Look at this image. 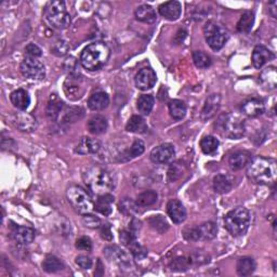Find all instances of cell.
<instances>
[{
	"instance_id": "cell-1",
	"label": "cell",
	"mask_w": 277,
	"mask_h": 277,
	"mask_svg": "<svg viewBox=\"0 0 277 277\" xmlns=\"http://www.w3.org/2000/svg\"><path fill=\"white\" fill-rule=\"evenodd\" d=\"M82 179L87 188L98 196L110 194L115 188V181L111 172L99 165L87 168L82 173Z\"/></svg>"
},
{
	"instance_id": "cell-2",
	"label": "cell",
	"mask_w": 277,
	"mask_h": 277,
	"mask_svg": "<svg viewBox=\"0 0 277 277\" xmlns=\"http://www.w3.org/2000/svg\"><path fill=\"white\" fill-rule=\"evenodd\" d=\"M248 178L261 186H271L276 181L277 164L272 158L256 157L251 159L247 169Z\"/></svg>"
},
{
	"instance_id": "cell-3",
	"label": "cell",
	"mask_w": 277,
	"mask_h": 277,
	"mask_svg": "<svg viewBox=\"0 0 277 277\" xmlns=\"http://www.w3.org/2000/svg\"><path fill=\"white\" fill-rule=\"evenodd\" d=\"M111 49L104 42H92L83 49L80 56L81 65L90 72L99 71L109 61Z\"/></svg>"
},
{
	"instance_id": "cell-4",
	"label": "cell",
	"mask_w": 277,
	"mask_h": 277,
	"mask_svg": "<svg viewBox=\"0 0 277 277\" xmlns=\"http://www.w3.org/2000/svg\"><path fill=\"white\" fill-rule=\"evenodd\" d=\"M215 129L218 132L230 140H238L241 138L246 131L244 120L235 114L224 113L218 118L215 122Z\"/></svg>"
},
{
	"instance_id": "cell-5",
	"label": "cell",
	"mask_w": 277,
	"mask_h": 277,
	"mask_svg": "<svg viewBox=\"0 0 277 277\" xmlns=\"http://www.w3.org/2000/svg\"><path fill=\"white\" fill-rule=\"evenodd\" d=\"M224 225L232 236H243L250 225L249 211L244 207H237L230 210L224 217Z\"/></svg>"
},
{
	"instance_id": "cell-6",
	"label": "cell",
	"mask_w": 277,
	"mask_h": 277,
	"mask_svg": "<svg viewBox=\"0 0 277 277\" xmlns=\"http://www.w3.org/2000/svg\"><path fill=\"white\" fill-rule=\"evenodd\" d=\"M44 18L49 24L58 29H65L72 23L71 15L67 12L64 2L53 0L44 7Z\"/></svg>"
},
{
	"instance_id": "cell-7",
	"label": "cell",
	"mask_w": 277,
	"mask_h": 277,
	"mask_svg": "<svg viewBox=\"0 0 277 277\" xmlns=\"http://www.w3.org/2000/svg\"><path fill=\"white\" fill-rule=\"evenodd\" d=\"M66 198L73 209L80 214L91 213L95 209V204L88 192L79 186L69 187L66 190Z\"/></svg>"
},
{
	"instance_id": "cell-8",
	"label": "cell",
	"mask_w": 277,
	"mask_h": 277,
	"mask_svg": "<svg viewBox=\"0 0 277 277\" xmlns=\"http://www.w3.org/2000/svg\"><path fill=\"white\" fill-rule=\"evenodd\" d=\"M204 34L207 43L209 47L214 50L219 51L224 47L225 42L228 39V34L226 30L223 28L218 23L213 21H209L206 23L204 27Z\"/></svg>"
},
{
	"instance_id": "cell-9",
	"label": "cell",
	"mask_w": 277,
	"mask_h": 277,
	"mask_svg": "<svg viewBox=\"0 0 277 277\" xmlns=\"http://www.w3.org/2000/svg\"><path fill=\"white\" fill-rule=\"evenodd\" d=\"M217 225L213 222H205L199 226L184 230V238L191 242L211 241L217 236Z\"/></svg>"
},
{
	"instance_id": "cell-10",
	"label": "cell",
	"mask_w": 277,
	"mask_h": 277,
	"mask_svg": "<svg viewBox=\"0 0 277 277\" xmlns=\"http://www.w3.org/2000/svg\"><path fill=\"white\" fill-rule=\"evenodd\" d=\"M20 69L23 76L33 80H42L45 76L44 65L38 58L26 57L22 61Z\"/></svg>"
},
{
	"instance_id": "cell-11",
	"label": "cell",
	"mask_w": 277,
	"mask_h": 277,
	"mask_svg": "<svg viewBox=\"0 0 277 277\" xmlns=\"http://www.w3.org/2000/svg\"><path fill=\"white\" fill-rule=\"evenodd\" d=\"M175 155V151L173 145L165 143L161 144L157 148L153 149V151L150 154L151 160L155 164H168L173 160Z\"/></svg>"
},
{
	"instance_id": "cell-12",
	"label": "cell",
	"mask_w": 277,
	"mask_h": 277,
	"mask_svg": "<svg viewBox=\"0 0 277 277\" xmlns=\"http://www.w3.org/2000/svg\"><path fill=\"white\" fill-rule=\"evenodd\" d=\"M157 81L156 73L154 72V69L151 67H145L138 71V73L135 75L134 82L137 89L142 91L152 89Z\"/></svg>"
},
{
	"instance_id": "cell-13",
	"label": "cell",
	"mask_w": 277,
	"mask_h": 277,
	"mask_svg": "<svg viewBox=\"0 0 277 277\" xmlns=\"http://www.w3.org/2000/svg\"><path fill=\"white\" fill-rule=\"evenodd\" d=\"M104 256L110 261L117 263L122 267L131 266V261L128 256V253L120 249L118 246H107L104 249Z\"/></svg>"
},
{
	"instance_id": "cell-14",
	"label": "cell",
	"mask_w": 277,
	"mask_h": 277,
	"mask_svg": "<svg viewBox=\"0 0 277 277\" xmlns=\"http://www.w3.org/2000/svg\"><path fill=\"white\" fill-rule=\"evenodd\" d=\"M11 237L15 243L20 245H28L35 240V230L28 226L12 225L11 226Z\"/></svg>"
},
{
	"instance_id": "cell-15",
	"label": "cell",
	"mask_w": 277,
	"mask_h": 277,
	"mask_svg": "<svg viewBox=\"0 0 277 277\" xmlns=\"http://www.w3.org/2000/svg\"><path fill=\"white\" fill-rule=\"evenodd\" d=\"M221 106V96L218 94H213L207 98L206 102L204 104V107L202 110L201 118L206 121L213 118L215 114L218 113Z\"/></svg>"
},
{
	"instance_id": "cell-16",
	"label": "cell",
	"mask_w": 277,
	"mask_h": 277,
	"mask_svg": "<svg viewBox=\"0 0 277 277\" xmlns=\"http://www.w3.org/2000/svg\"><path fill=\"white\" fill-rule=\"evenodd\" d=\"M167 212L175 224H181L187 219V209L178 199H170L168 202Z\"/></svg>"
},
{
	"instance_id": "cell-17",
	"label": "cell",
	"mask_w": 277,
	"mask_h": 277,
	"mask_svg": "<svg viewBox=\"0 0 277 277\" xmlns=\"http://www.w3.org/2000/svg\"><path fill=\"white\" fill-rule=\"evenodd\" d=\"M275 58L274 53L268 50L264 45H257L252 52V64L256 68L260 69L264 64L270 62Z\"/></svg>"
},
{
	"instance_id": "cell-18",
	"label": "cell",
	"mask_w": 277,
	"mask_h": 277,
	"mask_svg": "<svg viewBox=\"0 0 277 277\" xmlns=\"http://www.w3.org/2000/svg\"><path fill=\"white\" fill-rule=\"evenodd\" d=\"M158 11L161 17H164L165 19L169 21H175L180 18L182 8L179 2L172 0V2H167L163 5H160L158 8Z\"/></svg>"
},
{
	"instance_id": "cell-19",
	"label": "cell",
	"mask_w": 277,
	"mask_h": 277,
	"mask_svg": "<svg viewBox=\"0 0 277 277\" xmlns=\"http://www.w3.org/2000/svg\"><path fill=\"white\" fill-rule=\"evenodd\" d=\"M265 111V104L260 99H250L242 104V112L249 117H258Z\"/></svg>"
},
{
	"instance_id": "cell-20",
	"label": "cell",
	"mask_w": 277,
	"mask_h": 277,
	"mask_svg": "<svg viewBox=\"0 0 277 277\" xmlns=\"http://www.w3.org/2000/svg\"><path fill=\"white\" fill-rule=\"evenodd\" d=\"M100 149H101V143L99 140L89 136H83L78 145L76 146L75 152L80 154V155H90V154L98 153Z\"/></svg>"
},
{
	"instance_id": "cell-21",
	"label": "cell",
	"mask_w": 277,
	"mask_h": 277,
	"mask_svg": "<svg viewBox=\"0 0 277 277\" xmlns=\"http://www.w3.org/2000/svg\"><path fill=\"white\" fill-rule=\"evenodd\" d=\"M251 159H252V157H251V154L249 152L237 151L229 156L228 165L232 170L237 171V170H241V169L247 166L251 161Z\"/></svg>"
},
{
	"instance_id": "cell-22",
	"label": "cell",
	"mask_w": 277,
	"mask_h": 277,
	"mask_svg": "<svg viewBox=\"0 0 277 277\" xmlns=\"http://www.w3.org/2000/svg\"><path fill=\"white\" fill-rule=\"evenodd\" d=\"M14 122L17 127L24 132H32L37 128L36 119L32 115L26 113H20L14 116Z\"/></svg>"
},
{
	"instance_id": "cell-23",
	"label": "cell",
	"mask_w": 277,
	"mask_h": 277,
	"mask_svg": "<svg viewBox=\"0 0 277 277\" xmlns=\"http://www.w3.org/2000/svg\"><path fill=\"white\" fill-rule=\"evenodd\" d=\"M84 111L81 107L77 106H69L64 107L62 113H61L60 117L58 120H61L60 122H64V124H72V122H76L83 117Z\"/></svg>"
},
{
	"instance_id": "cell-24",
	"label": "cell",
	"mask_w": 277,
	"mask_h": 277,
	"mask_svg": "<svg viewBox=\"0 0 277 277\" xmlns=\"http://www.w3.org/2000/svg\"><path fill=\"white\" fill-rule=\"evenodd\" d=\"M110 104V98L103 91L96 92L88 100V106L92 111H103Z\"/></svg>"
},
{
	"instance_id": "cell-25",
	"label": "cell",
	"mask_w": 277,
	"mask_h": 277,
	"mask_svg": "<svg viewBox=\"0 0 277 277\" xmlns=\"http://www.w3.org/2000/svg\"><path fill=\"white\" fill-rule=\"evenodd\" d=\"M63 109H64V103L61 101L59 97L57 95H51L47 105V109H45L47 116L51 120H58Z\"/></svg>"
},
{
	"instance_id": "cell-26",
	"label": "cell",
	"mask_w": 277,
	"mask_h": 277,
	"mask_svg": "<svg viewBox=\"0 0 277 277\" xmlns=\"http://www.w3.org/2000/svg\"><path fill=\"white\" fill-rule=\"evenodd\" d=\"M135 19L140 22L146 23V24H153L156 22L157 15L153 7L149 5H142L136 8L135 10Z\"/></svg>"
},
{
	"instance_id": "cell-27",
	"label": "cell",
	"mask_w": 277,
	"mask_h": 277,
	"mask_svg": "<svg viewBox=\"0 0 277 277\" xmlns=\"http://www.w3.org/2000/svg\"><path fill=\"white\" fill-rule=\"evenodd\" d=\"M10 100L15 109L21 111H25L30 104V98L27 92L23 89L13 91L10 96Z\"/></svg>"
},
{
	"instance_id": "cell-28",
	"label": "cell",
	"mask_w": 277,
	"mask_h": 277,
	"mask_svg": "<svg viewBox=\"0 0 277 277\" xmlns=\"http://www.w3.org/2000/svg\"><path fill=\"white\" fill-rule=\"evenodd\" d=\"M64 90L68 99L73 100L74 99L73 96H75V100L79 99L82 95V90H81L80 83L78 82V76L71 75V77H69L64 84Z\"/></svg>"
},
{
	"instance_id": "cell-29",
	"label": "cell",
	"mask_w": 277,
	"mask_h": 277,
	"mask_svg": "<svg viewBox=\"0 0 277 277\" xmlns=\"http://www.w3.org/2000/svg\"><path fill=\"white\" fill-rule=\"evenodd\" d=\"M88 130L92 134H102L107 129V120L102 115H96L88 121Z\"/></svg>"
},
{
	"instance_id": "cell-30",
	"label": "cell",
	"mask_w": 277,
	"mask_h": 277,
	"mask_svg": "<svg viewBox=\"0 0 277 277\" xmlns=\"http://www.w3.org/2000/svg\"><path fill=\"white\" fill-rule=\"evenodd\" d=\"M256 262L250 257H243L237 261L236 271L240 276H249L256 271Z\"/></svg>"
},
{
	"instance_id": "cell-31",
	"label": "cell",
	"mask_w": 277,
	"mask_h": 277,
	"mask_svg": "<svg viewBox=\"0 0 277 277\" xmlns=\"http://www.w3.org/2000/svg\"><path fill=\"white\" fill-rule=\"evenodd\" d=\"M144 151H145V145H144L143 141L136 138V140L132 143L131 148L126 150L122 154H120L119 160L120 161H127V160H130V159H133L137 156L142 155V154L144 153Z\"/></svg>"
},
{
	"instance_id": "cell-32",
	"label": "cell",
	"mask_w": 277,
	"mask_h": 277,
	"mask_svg": "<svg viewBox=\"0 0 277 277\" xmlns=\"http://www.w3.org/2000/svg\"><path fill=\"white\" fill-rule=\"evenodd\" d=\"M260 80L262 82L263 86L268 90H274L277 86V72L274 66H270L265 68L264 71L261 73Z\"/></svg>"
},
{
	"instance_id": "cell-33",
	"label": "cell",
	"mask_w": 277,
	"mask_h": 277,
	"mask_svg": "<svg viewBox=\"0 0 277 277\" xmlns=\"http://www.w3.org/2000/svg\"><path fill=\"white\" fill-rule=\"evenodd\" d=\"M126 130L133 133H145L148 131V125H146L145 119L140 115H133L127 122Z\"/></svg>"
},
{
	"instance_id": "cell-34",
	"label": "cell",
	"mask_w": 277,
	"mask_h": 277,
	"mask_svg": "<svg viewBox=\"0 0 277 277\" xmlns=\"http://www.w3.org/2000/svg\"><path fill=\"white\" fill-rule=\"evenodd\" d=\"M169 113L174 120H182L187 115V105L181 100H172L168 104Z\"/></svg>"
},
{
	"instance_id": "cell-35",
	"label": "cell",
	"mask_w": 277,
	"mask_h": 277,
	"mask_svg": "<svg viewBox=\"0 0 277 277\" xmlns=\"http://www.w3.org/2000/svg\"><path fill=\"white\" fill-rule=\"evenodd\" d=\"M114 203V196L105 194L99 196L95 204V209L103 215H110L112 213V204Z\"/></svg>"
},
{
	"instance_id": "cell-36",
	"label": "cell",
	"mask_w": 277,
	"mask_h": 277,
	"mask_svg": "<svg viewBox=\"0 0 277 277\" xmlns=\"http://www.w3.org/2000/svg\"><path fill=\"white\" fill-rule=\"evenodd\" d=\"M213 189L218 194H227L232 190V183L224 174H217L213 178Z\"/></svg>"
},
{
	"instance_id": "cell-37",
	"label": "cell",
	"mask_w": 277,
	"mask_h": 277,
	"mask_svg": "<svg viewBox=\"0 0 277 277\" xmlns=\"http://www.w3.org/2000/svg\"><path fill=\"white\" fill-rule=\"evenodd\" d=\"M157 198L158 195L155 191H144L143 193L137 195L135 199V204L137 207L146 208L155 204L157 202Z\"/></svg>"
},
{
	"instance_id": "cell-38",
	"label": "cell",
	"mask_w": 277,
	"mask_h": 277,
	"mask_svg": "<svg viewBox=\"0 0 277 277\" xmlns=\"http://www.w3.org/2000/svg\"><path fill=\"white\" fill-rule=\"evenodd\" d=\"M255 23V14L251 11H246L237 23V30L241 33H249Z\"/></svg>"
},
{
	"instance_id": "cell-39",
	"label": "cell",
	"mask_w": 277,
	"mask_h": 277,
	"mask_svg": "<svg viewBox=\"0 0 277 277\" xmlns=\"http://www.w3.org/2000/svg\"><path fill=\"white\" fill-rule=\"evenodd\" d=\"M42 268L44 272L53 274V273H58L60 271H62L64 268V264L62 261L58 259L57 257H47L42 262Z\"/></svg>"
},
{
	"instance_id": "cell-40",
	"label": "cell",
	"mask_w": 277,
	"mask_h": 277,
	"mask_svg": "<svg viewBox=\"0 0 277 277\" xmlns=\"http://www.w3.org/2000/svg\"><path fill=\"white\" fill-rule=\"evenodd\" d=\"M154 103H155V100H154L153 96L142 95L140 98L137 99L136 107H137L138 112L142 113L143 115H149L153 110Z\"/></svg>"
},
{
	"instance_id": "cell-41",
	"label": "cell",
	"mask_w": 277,
	"mask_h": 277,
	"mask_svg": "<svg viewBox=\"0 0 277 277\" xmlns=\"http://www.w3.org/2000/svg\"><path fill=\"white\" fill-rule=\"evenodd\" d=\"M149 223L152 228H154L156 230V232L164 234L165 232H167L169 228V224L166 220L165 217H163L161 214H157V215H152V217L149 219Z\"/></svg>"
},
{
	"instance_id": "cell-42",
	"label": "cell",
	"mask_w": 277,
	"mask_h": 277,
	"mask_svg": "<svg viewBox=\"0 0 277 277\" xmlns=\"http://www.w3.org/2000/svg\"><path fill=\"white\" fill-rule=\"evenodd\" d=\"M219 148V141L212 135L204 136L201 141V149L202 151L207 154V155H211Z\"/></svg>"
},
{
	"instance_id": "cell-43",
	"label": "cell",
	"mask_w": 277,
	"mask_h": 277,
	"mask_svg": "<svg viewBox=\"0 0 277 277\" xmlns=\"http://www.w3.org/2000/svg\"><path fill=\"white\" fill-rule=\"evenodd\" d=\"M193 61L198 68H203V69L210 67L211 63H212L210 57L203 51H194L193 52Z\"/></svg>"
},
{
	"instance_id": "cell-44",
	"label": "cell",
	"mask_w": 277,
	"mask_h": 277,
	"mask_svg": "<svg viewBox=\"0 0 277 277\" xmlns=\"http://www.w3.org/2000/svg\"><path fill=\"white\" fill-rule=\"evenodd\" d=\"M130 251H131L132 256L135 260H143L146 258V256H148V250H146L142 245L138 244L136 242V240L129 245Z\"/></svg>"
},
{
	"instance_id": "cell-45",
	"label": "cell",
	"mask_w": 277,
	"mask_h": 277,
	"mask_svg": "<svg viewBox=\"0 0 277 277\" xmlns=\"http://www.w3.org/2000/svg\"><path fill=\"white\" fill-rule=\"evenodd\" d=\"M190 264H191V261L189 259L184 257H179V258H175L172 261V262L170 263V267L174 272H184L188 270Z\"/></svg>"
},
{
	"instance_id": "cell-46",
	"label": "cell",
	"mask_w": 277,
	"mask_h": 277,
	"mask_svg": "<svg viewBox=\"0 0 277 277\" xmlns=\"http://www.w3.org/2000/svg\"><path fill=\"white\" fill-rule=\"evenodd\" d=\"M82 223L84 226L90 227V228H99L101 227L102 222L96 215H92L91 213L82 214Z\"/></svg>"
},
{
	"instance_id": "cell-47",
	"label": "cell",
	"mask_w": 277,
	"mask_h": 277,
	"mask_svg": "<svg viewBox=\"0 0 277 277\" xmlns=\"http://www.w3.org/2000/svg\"><path fill=\"white\" fill-rule=\"evenodd\" d=\"M182 174H183V166L179 163L172 164L168 170V178L172 182L180 179Z\"/></svg>"
},
{
	"instance_id": "cell-48",
	"label": "cell",
	"mask_w": 277,
	"mask_h": 277,
	"mask_svg": "<svg viewBox=\"0 0 277 277\" xmlns=\"http://www.w3.org/2000/svg\"><path fill=\"white\" fill-rule=\"evenodd\" d=\"M136 207H137L136 204L133 203L131 199L125 198L124 201H121L120 204H119V210L121 212H124L125 214H131L135 211Z\"/></svg>"
},
{
	"instance_id": "cell-49",
	"label": "cell",
	"mask_w": 277,
	"mask_h": 277,
	"mask_svg": "<svg viewBox=\"0 0 277 277\" xmlns=\"http://www.w3.org/2000/svg\"><path fill=\"white\" fill-rule=\"evenodd\" d=\"M25 55L26 57L39 59L42 56V50L35 43H28L25 48Z\"/></svg>"
},
{
	"instance_id": "cell-50",
	"label": "cell",
	"mask_w": 277,
	"mask_h": 277,
	"mask_svg": "<svg viewBox=\"0 0 277 277\" xmlns=\"http://www.w3.org/2000/svg\"><path fill=\"white\" fill-rule=\"evenodd\" d=\"M76 248L83 251H91L92 242L89 237H86V236L80 237L79 240H77L76 242Z\"/></svg>"
},
{
	"instance_id": "cell-51",
	"label": "cell",
	"mask_w": 277,
	"mask_h": 277,
	"mask_svg": "<svg viewBox=\"0 0 277 277\" xmlns=\"http://www.w3.org/2000/svg\"><path fill=\"white\" fill-rule=\"evenodd\" d=\"M203 259H204V260H206V261H208V262H209V256H207L206 253H204L203 251L198 250V251L194 252L193 255H192V257L190 258L191 264H192V263H196V264H204V263H206V262H205V261H203Z\"/></svg>"
},
{
	"instance_id": "cell-52",
	"label": "cell",
	"mask_w": 277,
	"mask_h": 277,
	"mask_svg": "<svg viewBox=\"0 0 277 277\" xmlns=\"http://www.w3.org/2000/svg\"><path fill=\"white\" fill-rule=\"evenodd\" d=\"M119 238L122 245H125L126 247H129V245L136 240L134 234L132 232H129V230H122V232H120Z\"/></svg>"
},
{
	"instance_id": "cell-53",
	"label": "cell",
	"mask_w": 277,
	"mask_h": 277,
	"mask_svg": "<svg viewBox=\"0 0 277 277\" xmlns=\"http://www.w3.org/2000/svg\"><path fill=\"white\" fill-rule=\"evenodd\" d=\"M67 50H68V44L64 40H59L55 44V47H53V49H52L53 53H55V55H57V56H64V55H66Z\"/></svg>"
},
{
	"instance_id": "cell-54",
	"label": "cell",
	"mask_w": 277,
	"mask_h": 277,
	"mask_svg": "<svg viewBox=\"0 0 277 277\" xmlns=\"http://www.w3.org/2000/svg\"><path fill=\"white\" fill-rule=\"evenodd\" d=\"M76 263L83 270H89L92 266V260L87 256H78L76 258Z\"/></svg>"
},
{
	"instance_id": "cell-55",
	"label": "cell",
	"mask_w": 277,
	"mask_h": 277,
	"mask_svg": "<svg viewBox=\"0 0 277 277\" xmlns=\"http://www.w3.org/2000/svg\"><path fill=\"white\" fill-rule=\"evenodd\" d=\"M101 236H102V238H104L105 241H111L113 238L111 228L107 224L106 225H101Z\"/></svg>"
},
{
	"instance_id": "cell-56",
	"label": "cell",
	"mask_w": 277,
	"mask_h": 277,
	"mask_svg": "<svg viewBox=\"0 0 277 277\" xmlns=\"http://www.w3.org/2000/svg\"><path fill=\"white\" fill-rule=\"evenodd\" d=\"M276 6H277V3L276 2H273L270 4V7H271V14H272V17L274 19H276Z\"/></svg>"
}]
</instances>
